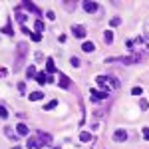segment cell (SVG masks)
I'll return each instance as SVG.
<instances>
[{"label": "cell", "mask_w": 149, "mask_h": 149, "mask_svg": "<svg viewBox=\"0 0 149 149\" xmlns=\"http://www.w3.org/2000/svg\"><path fill=\"white\" fill-rule=\"evenodd\" d=\"M26 56H28V44L26 42H18V48H16V62H14V70L20 72L26 62Z\"/></svg>", "instance_id": "obj_1"}, {"label": "cell", "mask_w": 149, "mask_h": 149, "mask_svg": "<svg viewBox=\"0 0 149 149\" xmlns=\"http://www.w3.org/2000/svg\"><path fill=\"white\" fill-rule=\"evenodd\" d=\"M81 6H84V10L90 12V14H95V12L100 10V4H97V2H92V0H86Z\"/></svg>", "instance_id": "obj_2"}, {"label": "cell", "mask_w": 149, "mask_h": 149, "mask_svg": "<svg viewBox=\"0 0 149 149\" xmlns=\"http://www.w3.org/2000/svg\"><path fill=\"white\" fill-rule=\"evenodd\" d=\"M40 145H42V143H40L38 137H28L26 139V147L28 149H40Z\"/></svg>", "instance_id": "obj_3"}, {"label": "cell", "mask_w": 149, "mask_h": 149, "mask_svg": "<svg viewBox=\"0 0 149 149\" xmlns=\"http://www.w3.org/2000/svg\"><path fill=\"white\" fill-rule=\"evenodd\" d=\"M107 97V92H100V90H92V102H100V100H105Z\"/></svg>", "instance_id": "obj_4"}, {"label": "cell", "mask_w": 149, "mask_h": 149, "mask_svg": "<svg viewBox=\"0 0 149 149\" xmlns=\"http://www.w3.org/2000/svg\"><path fill=\"white\" fill-rule=\"evenodd\" d=\"M38 139H40V143H42V145L52 143V135H50V133H46V131H38Z\"/></svg>", "instance_id": "obj_5"}, {"label": "cell", "mask_w": 149, "mask_h": 149, "mask_svg": "<svg viewBox=\"0 0 149 149\" xmlns=\"http://www.w3.org/2000/svg\"><path fill=\"white\" fill-rule=\"evenodd\" d=\"M4 135L8 139H12V141H16L18 139V133L14 131V127H10V125H4Z\"/></svg>", "instance_id": "obj_6"}, {"label": "cell", "mask_w": 149, "mask_h": 149, "mask_svg": "<svg viewBox=\"0 0 149 149\" xmlns=\"http://www.w3.org/2000/svg\"><path fill=\"white\" fill-rule=\"evenodd\" d=\"M107 86H109V90H119V88H121L119 80L113 78V76H107Z\"/></svg>", "instance_id": "obj_7"}, {"label": "cell", "mask_w": 149, "mask_h": 149, "mask_svg": "<svg viewBox=\"0 0 149 149\" xmlns=\"http://www.w3.org/2000/svg\"><path fill=\"white\" fill-rule=\"evenodd\" d=\"M113 139H115V141H125V139H127V131H125V129H115Z\"/></svg>", "instance_id": "obj_8"}, {"label": "cell", "mask_w": 149, "mask_h": 149, "mask_svg": "<svg viewBox=\"0 0 149 149\" xmlns=\"http://www.w3.org/2000/svg\"><path fill=\"white\" fill-rule=\"evenodd\" d=\"M58 86H60V88H64V90H68L70 86H72V81H70L68 76H64V74H62V76H60V81H58Z\"/></svg>", "instance_id": "obj_9"}, {"label": "cell", "mask_w": 149, "mask_h": 149, "mask_svg": "<svg viewBox=\"0 0 149 149\" xmlns=\"http://www.w3.org/2000/svg\"><path fill=\"white\" fill-rule=\"evenodd\" d=\"M72 32H74L76 38H86V28H84V26H74Z\"/></svg>", "instance_id": "obj_10"}, {"label": "cell", "mask_w": 149, "mask_h": 149, "mask_svg": "<svg viewBox=\"0 0 149 149\" xmlns=\"http://www.w3.org/2000/svg\"><path fill=\"white\" fill-rule=\"evenodd\" d=\"M16 133H18V135H28L30 129H28L26 123H18V125H16Z\"/></svg>", "instance_id": "obj_11"}, {"label": "cell", "mask_w": 149, "mask_h": 149, "mask_svg": "<svg viewBox=\"0 0 149 149\" xmlns=\"http://www.w3.org/2000/svg\"><path fill=\"white\" fill-rule=\"evenodd\" d=\"M36 81L42 84V86H44V84H50V76H48V74H38V76H36Z\"/></svg>", "instance_id": "obj_12"}, {"label": "cell", "mask_w": 149, "mask_h": 149, "mask_svg": "<svg viewBox=\"0 0 149 149\" xmlns=\"http://www.w3.org/2000/svg\"><path fill=\"white\" fill-rule=\"evenodd\" d=\"M46 70H48V76H52V74L56 72V66H54V60H52V58H48V62H46Z\"/></svg>", "instance_id": "obj_13"}, {"label": "cell", "mask_w": 149, "mask_h": 149, "mask_svg": "<svg viewBox=\"0 0 149 149\" xmlns=\"http://www.w3.org/2000/svg\"><path fill=\"white\" fill-rule=\"evenodd\" d=\"M22 6H24V8H26V10L34 12V14H40V10H38V8H36L34 4H32V2H28V0H26V2H22Z\"/></svg>", "instance_id": "obj_14"}, {"label": "cell", "mask_w": 149, "mask_h": 149, "mask_svg": "<svg viewBox=\"0 0 149 149\" xmlns=\"http://www.w3.org/2000/svg\"><path fill=\"white\" fill-rule=\"evenodd\" d=\"M34 30H36V34L44 32V22H42V20H36L34 22Z\"/></svg>", "instance_id": "obj_15"}, {"label": "cell", "mask_w": 149, "mask_h": 149, "mask_svg": "<svg viewBox=\"0 0 149 149\" xmlns=\"http://www.w3.org/2000/svg\"><path fill=\"white\" fill-rule=\"evenodd\" d=\"M28 97H30L32 102H38V100H42V97H44V93H42V92H32Z\"/></svg>", "instance_id": "obj_16"}, {"label": "cell", "mask_w": 149, "mask_h": 149, "mask_svg": "<svg viewBox=\"0 0 149 149\" xmlns=\"http://www.w3.org/2000/svg\"><path fill=\"white\" fill-rule=\"evenodd\" d=\"M81 50H84V52H88V54H90V52H93V50H95V46H93L92 42H84V46H81Z\"/></svg>", "instance_id": "obj_17"}, {"label": "cell", "mask_w": 149, "mask_h": 149, "mask_svg": "<svg viewBox=\"0 0 149 149\" xmlns=\"http://www.w3.org/2000/svg\"><path fill=\"white\" fill-rule=\"evenodd\" d=\"M103 40H105V44H111V42H113V32L107 30V32L103 34Z\"/></svg>", "instance_id": "obj_18"}, {"label": "cell", "mask_w": 149, "mask_h": 149, "mask_svg": "<svg viewBox=\"0 0 149 149\" xmlns=\"http://www.w3.org/2000/svg\"><path fill=\"white\" fill-rule=\"evenodd\" d=\"M80 139H81V141H92V133H90V131H81Z\"/></svg>", "instance_id": "obj_19"}, {"label": "cell", "mask_w": 149, "mask_h": 149, "mask_svg": "<svg viewBox=\"0 0 149 149\" xmlns=\"http://www.w3.org/2000/svg\"><path fill=\"white\" fill-rule=\"evenodd\" d=\"M26 76H28V78H34V76H36V68H34V64H32V66H28V70H26Z\"/></svg>", "instance_id": "obj_20"}, {"label": "cell", "mask_w": 149, "mask_h": 149, "mask_svg": "<svg viewBox=\"0 0 149 149\" xmlns=\"http://www.w3.org/2000/svg\"><path fill=\"white\" fill-rule=\"evenodd\" d=\"M0 117H2V119H6V117H8V109H6L4 105H0Z\"/></svg>", "instance_id": "obj_21"}, {"label": "cell", "mask_w": 149, "mask_h": 149, "mask_svg": "<svg viewBox=\"0 0 149 149\" xmlns=\"http://www.w3.org/2000/svg\"><path fill=\"white\" fill-rule=\"evenodd\" d=\"M139 107H141V109L145 111V109L149 107V102H147V100H139Z\"/></svg>", "instance_id": "obj_22"}, {"label": "cell", "mask_w": 149, "mask_h": 149, "mask_svg": "<svg viewBox=\"0 0 149 149\" xmlns=\"http://www.w3.org/2000/svg\"><path fill=\"white\" fill-rule=\"evenodd\" d=\"M109 24H111V26H119V24H121V18H119V16H115V18L109 20Z\"/></svg>", "instance_id": "obj_23"}, {"label": "cell", "mask_w": 149, "mask_h": 149, "mask_svg": "<svg viewBox=\"0 0 149 149\" xmlns=\"http://www.w3.org/2000/svg\"><path fill=\"white\" fill-rule=\"evenodd\" d=\"M56 105H58V102H56V100H52L50 103H46V107H44V109H46V111H48V109H54Z\"/></svg>", "instance_id": "obj_24"}, {"label": "cell", "mask_w": 149, "mask_h": 149, "mask_svg": "<svg viewBox=\"0 0 149 149\" xmlns=\"http://www.w3.org/2000/svg\"><path fill=\"white\" fill-rule=\"evenodd\" d=\"M70 64H72V66H74V68H80V60H78V58H72V60H70Z\"/></svg>", "instance_id": "obj_25"}, {"label": "cell", "mask_w": 149, "mask_h": 149, "mask_svg": "<svg viewBox=\"0 0 149 149\" xmlns=\"http://www.w3.org/2000/svg\"><path fill=\"white\" fill-rule=\"evenodd\" d=\"M141 133H143V137L149 141V127H143V129H141Z\"/></svg>", "instance_id": "obj_26"}, {"label": "cell", "mask_w": 149, "mask_h": 149, "mask_svg": "<svg viewBox=\"0 0 149 149\" xmlns=\"http://www.w3.org/2000/svg\"><path fill=\"white\" fill-rule=\"evenodd\" d=\"M131 93H133V95H141V93H143V90H141V88H133V90H131Z\"/></svg>", "instance_id": "obj_27"}, {"label": "cell", "mask_w": 149, "mask_h": 149, "mask_svg": "<svg viewBox=\"0 0 149 149\" xmlns=\"http://www.w3.org/2000/svg\"><path fill=\"white\" fill-rule=\"evenodd\" d=\"M4 32H6V34H8V36L12 34V26H10V22H8V24H6V26H4Z\"/></svg>", "instance_id": "obj_28"}, {"label": "cell", "mask_w": 149, "mask_h": 149, "mask_svg": "<svg viewBox=\"0 0 149 149\" xmlns=\"http://www.w3.org/2000/svg\"><path fill=\"white\" fill-rule=\"evenodd\" d=\"M18 92H20V93L26 92V86H24V81H20V84H18Z\"/></svg>", "instance_id": "obj_29"}, {"label": "cell", "mask_w": 149, "mask_h": 149, "mask_svg": "<svg viewBox=\"0 0 149 149\" xmlns=\"http://www.w3.org/2000/svg\"><path fill=\"white\" fill-rule=\"evenodd\" d=\"M42 40V34H32V42H40Z\"/></svg>", "instance_id": "obj_30"}, {"label": "cell", "mask_w": 149, "mask_h": 149, "mask_svg": "<svg viewBox=\"0 0 149 149\" xmlns=\"http://www.w3.org/2000/svg\"><path fill=\"white\" fill-rule=\"evenodd\" d=\"M64 6H66V8H68V10H74V8H76V4H74V2H66V4H64Z\"/></svg>", "instance_id": "obj_31"}, {"label": "cell", "mask_w": 149, "mask_h": 149, "mask_svg": "<svg viewBox=\"0 0 149 149\" xmlns=\"http://www.w3.org/2000/svg\"><path fill=\"white\" fill-rule=\"evenodd\" d=\"M48 20H54V18H56V14H54V10H48Z\"/></svg>", "instance_id": "obj_32"}, {"label": "cell", "mask_w": 149, "mask_h": 149, "mask_svg": "<svg viewBox=\"0 0 149 149\" xmlns=\"http://www.w3.org/2000/svg\"><path fill=\"white\" fill-rule=\"evenodd\" d=\"M18 22H20V24L26 22V14H18Z\"/></svg>", "instance_id": "obj_33"}, {"label": "cell", "mask_w": 149, "mask_h": 149, "mask_svg": "<svg viewBox=\"0 0 149 149\" xmlns=\"http://www.w3.org/2000/svg\"><path fill=\"white\" fill-rule=\"evenodd\" d=\"M6 74H8V70H6V68H0V78H4Z\"/></svg>", "instance_id": "obj_34"}, {"label": "cell", "mask_w": 149, "mask_h": 149, "mask_svg": "<svg viewBox=\"0 0 149 149\" xmlns=\"http://www.w3.org/2000/svg\"><path fill=\"white\" fill-rule=\"evenodd\" d=\"M22 32H24V34H28V36H32V32H30V30H28L26 26H22Z\"/></svg>", "instance_id": "obj_35"}, {"label": "cell", "mask_w": 149, "mask_h": 149, "mask_svg": "<svg viewBox=\"0 0 149 149\" xmlns=\"http://www.w3.org/2000/svg\"><path fill=\"white\" fill-rule=\"evenodd\" d=\"M145 30H149V22H147V24H145Z\"/></svg>", "instance_id": "obj_36"}, {"label": "cell", "mask_w": 149, "mask_h": 149, "mask_svg": "<svg viewBox=\"0 0 149 149\" xmlns=\"http://www.w3.org/2000/svg\"><path fill=\"white\" fill-rule=\"evenodd\" d=\"M14 149H20V147H14Z\"/></svg>", "instance_id": "obj_37"}, {"label": "cell", "mask_w": 149, "mask_h": 149, "mask_svg": "<svg viewBox=\"0 0 149 149\" xmlns=\"http://www.w3.org/2000/svg\"><path fill=\"white\" fill-rule=\"evenodd\" d=\"M52 149H56V147H52Z\"/></svg>", "instance_id": "obj_38"}]
</instances>
